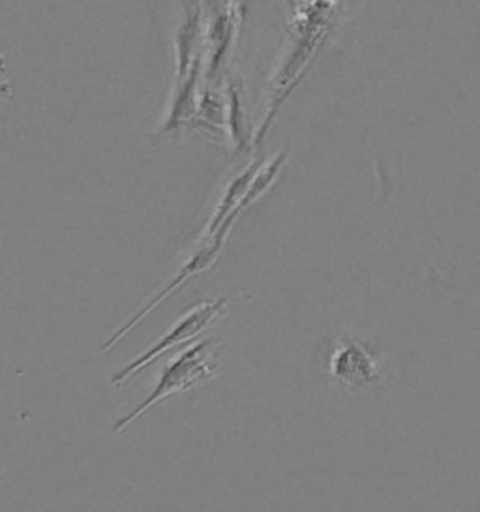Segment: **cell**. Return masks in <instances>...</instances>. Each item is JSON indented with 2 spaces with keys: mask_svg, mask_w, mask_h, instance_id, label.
Listing matches in <instances>:
<instances>
[{
  "mask_svg": "<svg viewBox=\"0 0 480 512\" xmlns=\"http://www.w3.org/2000/svg\"><path fill=\"white\" fill-rule=\"evenodd\" d=\"M336 10L338 2H299L291 8V17L287 25L293 36V46L289 47L284 61L272 77L269 106L265 119L261 122V128L255 136V143L263 141L280 106L287 100V96L297 89L302 77L308 74L317 53L327 40L330 19L334 17Z\"/></svg>",
  "mask_w": 480,
  "mask_h": 512,
  "instance_id": "obj_1",
  "label": "cell"
},
{
  "mask_svg": "<svg viewBox=\"0 0 480 512\" xmlns=\"http://www.w3.org/2000/svg\"><path fill=\"white\" fill-rule=\"evenodd\" d=\"M186 19L180 23L177 32V76L173 104L169 111V119L165 124V132H171L182 124L192 121L197 106V83L201 81L203 70V16L201 6H186Z\"/></svg>",
  "mask_w": 480,
  "mask_h": 512,
  "instance_id": "obj_3",
  "label": "cell"
},
{
  "mask_svg": "<svg viewBox=\"0 0 480 512\" xmlns=\"http://www.w3.org/2000/svg\"><path fill=\"white\" fill-rule=\"evenodd\" d=\"M240 8L237 2H225L212 8V19L207 29L209 42V68L205 76V89L220 76V70L227 61L231 47L235 46V38L239 32Z\"/></svg>",
  "mask_w": 480,
  "mask_h": 512,
  "instance_id": "obj_7",
  "label": "cell"
},
{
  "mask_svg": "<svg viewBox=\"0 0 480 512\" xmlns=\"http://www.w3.org/2000/svg\"><path fill=\"white\" fill-rule=\"evenodd\" d=\"M257 169H259V166H257L255 162H252L250 166H246V169H244L240 175H237L233 181L227 184L224 196H222L220 203H218V207H216V211L212 214V220H210L209 227H207V231H205V235H203L201 242L209 241L210 237L218 231V227L224 224L225 218L239 207L242 197L246 196V192H248L250 184L254 181Z\"/></svg>",
  "mask_w": 480,
  "mask_h": 512,
  "instance_id": "obj_8",
  "label": "cell"
},
{
  "mask_svg": "<svg viewBox=\"0 0 480 512\" xmlns=\"http://www.w3.org/2000/svg\"><path fill=\"white\" fill-rule=\"evenodd\" d=\"M327 368L329 376L349 391L370 389L383 379L374 351L349 334H340L332 340Z\"/></svg>",
  "mask_w": 480,
  "mask_h": 512,
  "instance_id": "obj_5",
  "label": "cell"
},
{
  "mask_svg": "<svg viewBox=\"0 0 480 512\" xmlns=\"http://www.w3.org/2000/svg\"><path fill=\"white\" fill-rule=\"evenodd\" d=\"M227 124H229V136L235 143L237 152L244 151L250 143V137L246 132V121H244V111H242V100H240V91L237 83L229 79L227 83Z\"/></svg>",
  "mask_w": 480,
  "mask_h": 512,
  "instance_id": "obj_9",
  "label": "cell"
},
{
  "mask_svg": "<svg viewBox=\"0 0 480 512\" xmlns=\"http://www.w3.org/2000/svg\"><path fill=\"white\" fill-rule=\"evenodd\" d=\"M225 242L216 241V239H209V241L201 242V248L195 252L194 256L190 257L184 265H182V269H180L177 274H175V278L169 282V286L165 287L164 291L154 299V301H150L147 306H143L137 314H135L124 327H120L119 331L115 332L107 342H105L104 349L102 351H111V347L115 346L117 342H119L120 338H124L128 331H132L137 323H141V319L147 316L149 312H152L160 302L167 299L169 295H173L177 289H179L182 284H186L190 278H194L195 274H199V272L207 271L210 269L214 263H216V259L220 256V252H222V248H224Z\"/></svg>",
  "mask_w": 480,
  "mask_h": 512,
  "instance_id": "obj_6",
  "label": "cell"
},
{
  "mask_svg": "<svg viewBox=\"0 0 480 512\" xmlns=\"http://www.w3.org/2000/svg\"><path fill=\"white\" fill-rule=\"evenodd\" d=\"M218 349L220 342L216 340H201L194 346L184 349L173 361L169 362L158 377L156 387L152 389L149 396L134 407L128 415L115 422V432L126 430L132 422L137 421L143 413H147L150 407L156 406L165 398L190 391L197 385L209 381L218 372Z\"/></svg>",
  "mask_w": 480,
  "mask_h": 512,
  "instance_id": "obj_2",
  "label": "cell"
},
{
  "mask_svg": "<svg viewBox=\"0 0 480 512\" xmlns=\"http://www.w3.org/2000/svg\"><path fill=\"white\" fill-rule=\"evenodd\" d=\"M225 306H227V301H224V299L201 302V304L194 306L190 312H186L184 316L180 317L179 321L173 325V329L162 336L154 346L149 347L145 353H141L134 361L128 362L122 370L111 377V383L122 385L126 379H130L137 372H141L145 366H149L150 362H154L160 355H164L165 351L182 346L188 340L195 338L197 334H201L214 321H218L220 317L224 316Z\"/></svg>",
  "mask_w": 480,
  "mask_h": 512,
  "instance_id": "obj_4",
  "label": "cell"
}]
</instances>
